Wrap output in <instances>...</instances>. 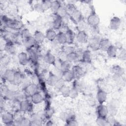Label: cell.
<instances>
[{
  "instance_id": "1",
  "label": "cell",
  "mask_w": 126,
  "mask_h": 126,
  "mask_svg": "<svg viewBox=\"0 0 126 126\" xmlns=\"http://www.w3.org/2000/svg\"><path fill=\"white\" fill-rule=\"evenodd\" d=\"M87 24L92 28L98 27L100 23V18L94 12H91L88 16L87 19Z\"/></svg>"
},
{
  "instance_id": "2",
  "label": "cell",
  "mask_w": 126,
  "mask_h": 126,
  "mask_svg": "<svg viewBox=\"0 0 126 126\" xmlns=\"http://www.w3.org/2000/svg\"><path fill=\"white\" fill-rule=\"evenodd\" d=\"M14 115L9 112H5L1 116V121L6 126H15Z\"/></svg>"
},
{
  "instance_id": "3",
  "label": "cell",
  "mask_w": 126,
  "mask_h": 126,
  "mask_svg": "<svg viewBox=\"0 0 126 126\" xmlns=\"http://www.w3.org/2000/svg\"><path fill=\"white\" fill-rule=\"evenodd\" d=\"M3 20L4 25L9 29H17L20 27V24L17 20L8 18L4 16L3 18Z\"/></svg>"
},
{
  "instance_id": "4",
  "label": "cell",
  "mask_w": 126,
  "mask_h": 126,
  "mask_svg": "<svg viewBox=\"0 0 126 126\" xmlns=\"http://www.w3.org/2000/svg\"><path fill=\"white\" fill-rule=\"evenodd\" d=\"M32 104L30 101L27 99H24L20 102L19 110L22 112H29L32 111Z\"/></svg>"
},
{
  "instance_id": "5",
  "label": "cell",
  "mask_w": 126,
  "mask_h": 126,
  "mask_svg": "<svg viewBox=\"0 0 126 126\" xmlns=\"http://www.w3.org/2000/svg\"><path fill=\"white\" fill-rule=\"evenodd\" d=\"M63 24V19L56 14H53L52 28L55 30H60Z\"/></svg>"
},
{
  "instance_id": "6",
  "label": "cell",
  "mask_w": 126,
  "mask_h": 126,
  "mask_svg": "<svg viewBox=\"0 0 126 126\" xmlns=\"http://www.w3.org/2000/svg\"><path fill=\"white\" fill-rule=\"evenodd\" d=\"M38 86L37 85L32 83L29 86H28L25 89L23 90L25 94L27 96H31L35 93L38 92Z\"/></svg>"
},
{
  "instance_id": "7",
  "label": "cell",
  "mask_w": 126,
  "mask_h": 126,
  "mask_svg": "<svg viewBox=\"0 0 126 126\" xmlns=\"http://www.w3.org/2000/svg\"><path fill=\"white\" fill-rule=\"evenodd\" d=\"M96 112L97 116L99 117L106 118L108 115L107 106L104 104H99L97 106L96 108Z\"/></svg>"
},
{
  "instance_id": "8",
  "label": "cell",
  "mask_w": 126,
  "mask_h": 126,
  "mask_svg": "<svg viewBox=\"0 0 126 126\" xmlns=\"http://www.w3.org/2000/svg\"><path fill=\"white\" fill-rule=\"evenodd\" d=\"M101 39V38L99 37V35L96 34L94 35V36L92 37L89 40V45L90 47L94 50H96L98 49Z\"/></svg>"
},
{
  "instance_id": "9",
  "label": "cell",
  "mask_w": 126,
  "mask_h": 126,
  "mask_svg": "<svg viewBox=\"0 0 126 126\" xmlns=\"http://www.w3.org/2000/svg\"><path fill=\"white\" fill-rule=\"evenodd\" d=\"M121 24V20L120 18L117 16L112 17L109 22V28L112 30H117L120 27Z\"/></svg>"
},
{
  "instance_id": "10",
  "label": "cell",
  "mask_w": 126,
  "mask_h": 126,
  "mask_svg": "<svg viewBox=\"0 0 126 126\" xmlns=\"http://www.w3.org/2000/svg\"><path fill=\"white\" fill-rule=\"evenodd\" d=\"M75 38L77 42L81 44L86 43L88 40V34L84 31H78L75 35Z\"/></svg>"
},
{
  "instance_id": "11",
  "label": "cell",
  "mask_w": 126,
  "mask_h": 126,
  "mask_svg": "<svg viewBox=\"0 0 126 126\" xmlns=\"http://www.w3.org/2000/svg\"><path fill=\"white\" fill-rule=\"evenodd\" d=\"M107 98V93L102 89H98L96 94V98L99 104H104Z\"/></svg>"
},
{
  "instance_id": "12",
  "label": "cell",
  "mask_w": 126,
  "mask_h": 126,
  "mask_svg": "<svg viewBox=\"0 0 126 126\" xmlns=\"http://www.w3.org/2000/svg\"><path fill=\"white\" fill-rule=\"evenodd\" d=\"M18 60L19 63L22 65H27L30 62V58L27 52H22L18 55Z\"/></svg>"
},
{
  "instance_id": "13",
  "label": "cell",
  "mask_w": 126,
  "mask_h": 126,
  "mask_svg": "<svg viewBox=\"0 0 126 126\" xmlns=\"http://www.w3.org/2000/svg\"><path fill=\"white\" fill-rule=\"evenodd\" d=\"M15 70L11 69H7L4 72V79L8 83H12L13 81L15 73Z\"/></svg>"
},
{
  "instance_id": "14",
  "label": "cell",
  "mask_w": 126,
  "mask_h": 126,
  "mask_svg": "<svg viewBox=\"0 0 126 126\" xmlns=\"http://www.w3.org/2000/svg\"><path fill=\"white\" fill-rule=\"evenodd\" d=\"M73 74L75 78H79L84 74V70L83 68L79 65H73L71 69Z\"/></svg>"
},
{
  "instance_id": "15",
  "label": "cell",
  "mask_w": 126,
  "mask_h": 126,
  "mask_svg": "<svg viewBox=\"0 0 126 126\" xmlns=\"http://www.w3.org/2000/svg\"><path fill=\"white\" fill-rule=\"evenodd\" d=\"M81 60L84 63H90L92 60V56L91 51L89 50L83 51Z\"/></svg>"
},
{
  "instance_id": "16",
  "label": "cell",
  "mask_w": 126,
  "mask_h": 126,
  "mask_svg": "<svg viewBox=\"0 0 126 126\" xmlns=\"http://www.w3.org/2000/svg\"><path fill=\"white\" fill-rule=\"evenodd\" d=\"M56 58L55 56L50 52H47L43 57L44 62L48 64H54Z\"/></svg>"
},
{
  "instance_id": "17",
  "label": "cell",
  "mask_w": 126,
  "mask_h": 126,
  "mask_svg": "<svg viewBox=\"0 0 126 126\" xmlns=\"http://www.w3.org/2000/svg\"><path fill=\"white\" fill-rule=\"evenodd\" d=\"M64 33L66 36V43L69 45L73 44L75 38V34L74 32L71 30L68 29Z\"/></svg>"
},
{
  "instance_id": "18",
  "label": "cell",
  "mask_w": 126,
  "mask_h": 126,
  "mask_svg": "<svg viewBox=\"0 0 126 126\" xmlns=\"http://www.w3.org/2000/svg\"><path fill=\"white\" fill-rule=\"evenodd\" d=\"M37 44L42 43L45 40V34L40 31H36L32 36Z\"/></svg>"
},
{
  "instance_id": "19",
  "label": "cell",
  "mask_w": 126,
  "mask_h": 126,
  "mask_svg": "<svg viewBox=\"0 0 126 126\" xmlns=\"http://www.w3.org/2000/svg\"><path fill=\"white\" fill-rule=\"evenodd\" d=\"M23 43L27 49L33 48V47H34L37 44L32 36L26 39H24Z\"/></svg>"
},
{
  "instance_id": "20",
  "label": "cell",
  "mask_w": 126,
  "mask_h": 126,
  "mask_svg": "<svg viewBox=\"0 0 126 126\" xmlns=\"http://www.w3.org/2000/svg\"><path fill=\"white\" fill-rule=\"evenodd\" d=\"M111 45V42L109 39L106 38H101L99 43V49L103 51L106 52L108 47Z\"/></svg>"
},
{
  "instance_id": "21",
  "label": "cell",
  "mask_w": 126,
  "mask_h": 126,
  "mask_svg": "<svg viewBox=\"0 0 126 126\" xmlns=\"http://www.w3.org/2000/svg\"><path fill=\"white\" fill-rule=\"evenodd\" d=\"M57 33L56 32L55 30L52 28L48 29L46 30L45 35V38L50 41H54L56 39Z\"/></svg>"
},
{
  "instance_id": "22",
  "label": "cell",
  "mask_w": 126,
  "mask_h": 126,
  "mask_svg": "<svg viewBox=\"0 0 126 126\" xmlns=\"http://www.w3.org/2000/svg\"><path fill=\"white\" fill-rule=\"evenodd\" d=\"M62 78L64 81L65 82H71L75 78L71 69L66 71L65 72H63V73Z\"/></svg>"
},
{
  "instance_id": "23",
  "label": "cell",
  "mask_w": 126,
  "mask_h": 126,
  "mask_svg": "<svg viewBox=\"0 0 126 126\" xmlns=\"http://www.w3.org/2000/svg\"><path fill=\"white\" fill-rule=\"evenodd\" d=\"M31 102L34 104L41 103L44 100V98L42 94L38 92L35 93L31 96Z\"/></svg>"
},
{
  "instance_id": "24",
  "label": "cell",
  "mask_w": 126,
  "mask_h": 126,
  "mask_svg": "<svg viewBox=\"0 0 126 126\" xmlns=\"http://www.w3.org/2000/svg\"><path fill=\"white\" fill-rule=\"evenodd\" d=\"M4 50L10 54H14L16 51V47L14 43L11 41H7L4 47Z\"/></svg>"
},
{
  "instance_id": "25",
  "label": "cell",
  "mask_w": 126,
  "mask_h": 126,
  "mask_svg": "<svg viewBox=\"0 0 126 126\" xmlns=\"http://www.w3.org/2000/svg\"><path fill=\"white\" fill-rule=\"evenodd\" d=\"M14 123H15V126H31V120L24 117H22L18 120H15Z\"/></svg>"
},
{
  "instance_id": "26",
  "label": "cell",
  "mask_w": 126,
  "mask_h": 126,
  "mask_svg": "<svg viewBox=\"0 0 126 126\" xmlns=\"http://www.w3.org/2000/svg\"><path fill=\"white\" fill-rule=\"evenodd\" d=\"M70 16L71 19L76 24L83 19L82 12L78 9L75 11Z\"/></svg>"
},
{
  "instance_id": "27",
  "label": "cell",
  "mask_w": 126,
  "mask_h": 126,
  "mask_svg": "<svg viewBox=\"0 0 126 126\" xmlns=\"http://www.w3.org/2000/svg\"><path fill=\"white\" fill-rule=\"evenodd\" d=\"M106 52L108 57L110 58H115L117 56L118 49L115 45L112 44L108 47Z\"/></svg>"
},
{
  "instance_id": "28",
  "label": "cell",
  "mask_w": 126,
  "mask_h": 126,
  "mask_svg": "<svg viewBox=\"0 0 126 126\" xmlns=\"http://www.w3.org/2000/svg\"><path fill=\"white\" fill-rule=\"evenodd\" d=\"M55 40L60 45H64L65 44H66V39L64 32L60 31L59 32H58Z\"/></svg>"
},
{
  "instance_id": "29",
  "label": "cell",
  "mask_w": 126,
  "mask_h": 126,
  "mask_svg": "<svg viewBox=\"0 0 126 126\" xmlns=\"http://www.w3.org/2000/svg\"><path fill=\"white\" fill-rule=\"evenodd\" d=\"M24 77H25L24 76V75L21 72L18 71H16L13 81L12 83L19 86L21 84Z\"/></svg>"
},
{
  "instance_id": "30",
  "label": "cell",
  "mask_w": 126,
  "mask_h": 126,
  "mask_svg": "<svg viewBox=\"0 0 126 126\" xmlns=\"http://www.w3.org/2000/svg\"><path fill=\"white\" fill-rule=\"evenodd\" d=\"M59 78L54 73H50L47 79V84L52 87H54Z\"/></svg>"
},
{
  "instance_id": "31",
  "label": "cell",
  "mask_w": 126,
  "mask_h": 126,
  "mask_svg": "<svg viewBox=\"0 0 126 126\" xmlns=\"http://www.w3.org/2000/svg\"><path fill=\"white\" fill-rule=\"evenodd\" d=\"M62 5V4L60 1L53 0L51 1L50 4V8L51 11L53 14H56L60 7Z\"/></svg>"
},
{
  "instance_id": "32",
  "label": "cell",
  "mask_w": 126,
  "mask_h": 126,
  "mask_svg": "<svg viewBox=\"0 0 126 126\" xmlns=\"http://www.w3.org/2000/svg\"><path fill=\"white\" fill-rule=\"evenodd\" d=\"M111 70L113 74L120 76H123L125 73V69L119 65L113 66L111 68Z\"/></svg>"
},
{
  "instance_id": "33",
  "label": "cell",
  "mask_w": 126,
  "mask_h": 126,
  "mask_svg": "<svg viewBox=\"0 0 126 126\" xmlns=\"http://www.w3.org/2000/svg\"><path fill=\"white\" fill-rule=\"evenodd\" d=\"M27 53L30 58V60L32 61L33 63L36 62L38 55L36 51L33 48L27 49Z\"/></svg>"
},
{
  "instance_id": "34",
  "label": "cell",
  "mask_w": 126,
  "mask_h": 126,
  "mask_svg": "<svg viewBox=\"0 0 126 126\" xmlns=\"http://www.w3.org/2000/svg\"><path fill=\"white\" fill-rule=\"evenodd\" d=\"M107 106L108 114L111 116H115L117 113V108L115 104L112 103H110Z\"/></svg>"
},
{
  "instance_id": "35",
  "label": "cell",
  "mask_w": 126,
  "mask_h": 126,
  "mask_svg": "<svg viewBox=\"0 0 126 126\" xmlns=\"http://www.w3.org/2000/svg\"><path fill=\"white\" fill-rule=\"evenodd\" d=\"M70 90V88L68 86L65 85V84L64 85H63L59 90V91L60 94H61V95L63 96L64 97H69Z\"/></svg>"
},
{
  "instance_id": "36",
  "label": "cell",
  "mask_w": 126,
  "mask_h": 126,
  "mask_svg": "<svg viewBox=\"0 0 126 126\" xmlns=\"http://www.w3.org/2000/svg\"><path fill=\"white\" fill-rule=\"evenodd\" d=\"M65 8L66 11V13L67 14V15L70 16L75 11L77 10V8L76 6L71 3H67L65 6Z\"/></svg>"
},
{
  "instance_id": "37",
  "label": "cell",
  "mask_w": 126,
  "mask_h": 126,
  "mask_svg": "<svg viewBox=\"0 0 126 126\" xmlns=\"http://www.w3.org/2000/svg\"><path fill=\"white\" fill-rule=\"evenodd\" d=\"M79 60V57L75 51L69 53L67 55V61L70 63L75 62Z\"/></svg>"
},
{
  "instance_id": "38",
  "label": "cell",
  "mask_w": 126,
  "mask_h": 126,
  "mask_svg": "<svg viewBox=\"0 0 126 126\" xmlns=\"http://www.w3.org/2000/svg\"><path fill=\"white\" fill-rule=\"evenodd\" d=\"M96 123L98 126H105L110 125V124L108 121L107 117L103 118L97 117L96 120Z\"/></svg>"
},
{
  "instance_id": "39",
  "label": "cell",
  "mask_w": 126,
  "mask_h": 126,
  "mask_svg": "<svg viewBox=\"0 0 126 126\" xmlns=\"http://www.w3.org/2000/svg\"><path fill=\"white\" fill-rule=\"evenodd\" d=\"M56 14L61 17L63 19L67 16V14L66 13L64 6H63L62 5L60 7Z\"/></svg>"
},
{
  "instance_id": "40",
  "label": "cell",
  "mask_w": 126,
  "mask_h": 126,
  "mask_svg": "<svg viewBox=\"0 0 126 126\" xmlns=\"http://www.w3.org/2000/svg\"><path fill=\"white\" fill-rule=\"evenodd\" d=\"M70 67H71V63L68 61H67V60L62 62L61 66V70L63 72L71 69Z\"/></svg>"
},
{
  "instance_id": "41",
  "label": "cell",
  "mask_w": 126,
  "mask_h": 126,
  "mask_svg": "<svg viewBox=\"0 0 126 126\" xmlns=\"http://www.w3.org/2000/svg\"><path fill=\"white\" fill-rule=\"evenodd\" d=\"M79 92L78 90L75 87H73L72 88H70L69 97L72 99L76 98L79 95Z\"/></svg>"
},
{
  "instance_id": "42",
  "label": "cell",
  "mask_w": 126,
  "mask_h": 126,
  "mask_svg": "<svg viewBox=\"0 0 126 126\" xmlns=\"http://www.w3.org/2000/svg\"><path fill=\"white\" fill-rule=\"evenodd\" d=\"M65 125L68 126H76L78 125V123L75 117H72L65 121Z\"/></svg>"
},
{
  "instance_id": "43",
  "label": "cell",
  "mask_w": 126,
  "mask_h": 126,
  "mask_svg": "<svg viewBox=\"0 0 126 126\" xmlns=\"http://www.w3.org/2000/svg\"><path fill=\"white\" fill-rule=\"evenodd\" d=\"M6 86L8 90H9L10 91L14 93H16L19 91V86L13 83H9V84Z\"/></svg>"
},
{
  "instance_id": "44",
  "label": "cell",
  "mask_w": 126,
  "mask_h": 126,
  "mask_svg": "<svg viewBox=\"0 0 126 126\" xmlns=\"http://www.w3.org/2000/svg\"><path fill=\"white\" fill-rule=\"evenodd\" d=\"M51 1H50V0H43V1H42L41 2H40L43 12L49 9Z\"/></svg>"
},
{
  "instance_id": "45",
  "label": "cell",
  "mask_w": 126,
  "mask_h": 126,
  "mask_svg": "<svg viewBox=\"0 0 126 126\" xmlns=\"http://www.w3.org/2000/svg\"><path fill=\"white\" fill-rule=\"evenodd\" d=\"M12 38L15 43H21L23 42V38L21 34V33H17L13 35Z\"/></svg>"
},
{
  "instance_id": "46",
  "label": "cell",
  "mask_w": 126,
  "mask_h": 126,
  "mask_svg": "<svg viewBox=\"0 0 126 126\" xmlns=\"http://www.w3.org/2000/svg\"><path fill=\"white\" fill-rule=\"evenodd\" d=\"M67 54L63 50L59 51L58 53V59L60 60L61 61L63 62L67 60Z\"/></svg>"
},
{
  "instance_id": "47",
  "label": "cell",
  "mask_w": 126,
  "mask_h": 126,
  "mask_svg": "<svg viewBox=\"0 0 126 126\" xmlns=\"http://www.w3.org/2000/svg\"><path fill=\"white\" fill-rule=\"evenodd\" d=\"M119 50V53L118 56L119 59L122 61H125L126 59V51L125 49L123 47L118 49Z\"/></svg>"
},
{
  "instance_id": "48",
  "label": "cell",
  "mask_w": 126,
  "mask_h": 126,
  "mask_svg": "<svg viewBox=\"0 0 126 126\" xmlns=\"http://www.w3.org/2000/svg\"><path fill=\"white\" fill-rule=\"evenodd\" d=\"M23 39H26L27 38H29L31 36H32L30 31L27 29H23L21 31V32H20Z\"/></svg>"
},
{
  "instance_id": "49",
  "label": "cell",
  "mask_w": 126,
  "mask_h": 126,
  "mask_svg": "<svg viewBox=\"0 0 126 126\" xmlns=\"http://www.w3.org/2000/svg\"><path fill=\"white\" fill-rule=\"evenodd\" d=\"M54 112L53 109H52L51 108H48L46 110L44 115L47 119H49L52 117Z\"/></svg>"
},
{
  "instance_id": "50",
  "label": "cell",
  "mask_w": 126,
  "mask_h": 126,
  "mask_svg": "<svg viewBox=\"0 0 126 126\" xmlns=\"http://www.w3.org/2000/svg\"><path fill=\"white\" fill-rule=\"evenodd\" d=\"M63 51H64L67 54L75 52V49L74 47L72 46H70V45H68V46H64L63 48V49H62Z\"/></svg>"
},
{
  "instance_id": "51",
  "label": "cell",
  "mask_w": 126,
  "mask_h": 126,
  "mask_svg": "<svg viewBox=\"0 0 126 126\" xmlns=\"http://www.w3.org/2000/svg\"><path fill=\"white\" fill-rule=\"evenodd\" d=\"M31 83H32V80L27 77H24L21 85L23 89H25L28 86H29Z\"/></svg>"
},
{
  "instance_id": "52",
  "label": "cell",
  "mask_w": 126,
  "mask_h": 126,
  "mask_svg": "<svg viewBox=\"0 0 126 126\" xmlns=\"http://www.w3.org/2000/svg\"><path fill=\"white\" fill-rule=\"evenodd\" d=\"M77 25V27L79 31H84L86 28V23L84 21L83 19L79 21L78 23L76 24Z\"/></svg>"
},
{
  "instance_id": "53",
  "label": "cell",
  "mask_w": 126,
  "mask_h": 126,
  "mask_svg": "<svg viewBox=\"0 0 126 126\" xmlns=\"http://www.w3.org/2000/svg\"><path fill=\"white\" fill-rule=\"evenodd\" d=\"M112 78L114 81H115L116 83L121 84L122 82H123V76L113 74Z\"/></svg>"
},
{
  "instance_id": "54",
  "label": "cell",
  "mask_w": 126,
  "mask_h": 126,
  "mask_svg": "<svg viewBox=\"0 0 126 126\" xmlns=\"http://www.w3.org/2000/svg\"><path fill=\"white\" fill-rule=\"evenodd\" d=\"M64 83H65V82L62 79V78H60L58 79V80L57 81V82L54 87H56L58 90H59L63 85H64L65 84Z\"/></svg>"
},
{
  "instance_id": "55",
  "label": "cell",
  "mask_w": 126,
  "mask_h": 126,
  "mask_svg": "<svg viewBox=\"0 0 126 126\" xmlns=\"http://www.w3.org/2000/svg\"><path fill=\"white\" fill-rule=\"evenodd\" d=\"M42 125L41 120H31V126H39Z\"/></svg>"
},
{
  "instance_id": "56",
  "label": "cell",
  "mask_w": 126,
  "mask_h": 126,
  "mask_svg": "<svg viewBox=\"0 0 126 126\" xmlns=\"http://www.w3.org/2000/svg\"><path fill=\"white\" fill-rule=\"evenodd\" d=\"M32 82L33 83H34L36 85H37L38 82H39V78L36 74H33V75L32 76V78L31 79Z\"/></svg>"
},
{
  "instance_id": "57",
  "label": "cell",
  "mask_w": 126,
  "mask_h": 126,
  "mask_svg": "<svg viewBox=\"0 0 126 126\" xmlns=\"http://www.w3.org/2000/svg\"><path fill=\"white\" fill-rule=\"evenodd\" d=\"M51 45H52V47L53 48L55 49H57L58 48V46L60 45V44H59V43L56 40H54V41H52L51 42Z\"/></svg>"
},
{
  "instance_id": "58",
  "label": "cell",
  "mask_w": 126,
  "mask_h": 126,
  "mask_svg": "<svg viewBox=\"0 0 126 126\" xmlns=\"http://www.w3.org/2000/svg\"><path fill=\"white\" fill-rule=\"evenodd\" d=\"M53 122L51 121V120H48V122H46V126H52L53 125Z\"/></svg>"
}]
</instances>
